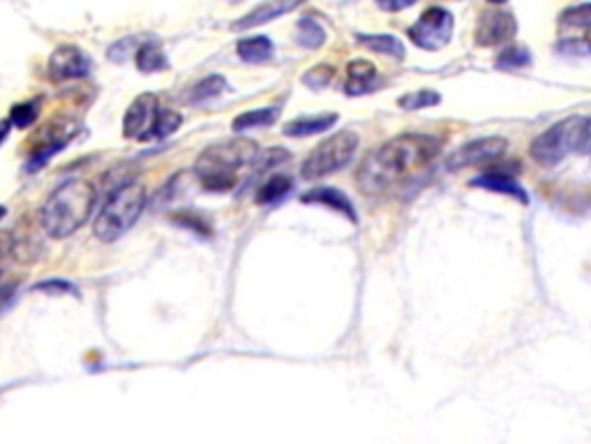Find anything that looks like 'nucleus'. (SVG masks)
<instances>
[{
	"mask_svg": "<svg viewBox=\"0 0 591 444\" xmlns=\"http://www.w3.org/2000/svg\"><path fill=\"white\" fill-rule=\"evenodd\" d=\"M453 35V14L444 7H430L423 17L409 28V37L416 47L425 51H439L451 42Z\"/></svg>",
	"mask_w": 591,
	"mask_h": 444,
	"instance_id": "nucleus-7",
	"label": "nucleus"
},
{
	"mask_svg": "<svg viewBox=\"0 0 591 444\" xmlns=\"http://www.w3.org/2000/svg\"><path fill=\"white\" fill-rule=\"evenodd\" d=\"M529 51L527 49H518V47H513V49H506L504 54L499 56V61H497V68H522V65H529Z\"/></svg>",
	"mask_w": 591,
	"mask_h": 444,
	"instance_id": "nucleus-29",
	"label": "nucleus"
},
{
	"mask_svg": "<svg viewBox=\"0 0 591 444\" xmlns=\"http://www.w3.org/2000/svg\"><path fill=\"white\" fill-rule=\"evenodd\" d=\"M146 206V190L144 185L132 181L118 188L114 195L107 199V204L102 206V211L97 213L93 234L102 243H114L121 239L123 234L130 232L134 222L139 220Z\"/></svg>",
	"mask_w": 591,
	"mask_h": 444,
	"instance_id": "nucleus-4",
	"label": "nucleus"
},
{
	"mask_svg": "<svg viewBox=\"0 0 591 444\" xmlns=\"http://www.w3.org/2000/svg\"><path fill=\"white\" fill-rule=\"evenodd\" d=\"M259 158V146L250 139H229L215 146H208L199 155L194 174L201 183V188L208 192H229L238 185V172L243 167H250Z\"/></svg>",
	"mask_w": 591,
	"mask_h": 444,
	"instance_id": "nucleus-3",
	"label": "nucleus"
},
{
	"mask_svg": "<svg viewBox=\"0 0 591 444\" xmlns=\"http://www.w3.org/2000/svg\"><path fill=\"white\" fill-rule=\"evenodd\" d=\"M10 130H12V121H10V118H5V121H0V144L5 142L7 135H10Z\"/></svg>",
	"mask_w": 591,
	"mask_h": 444,
	"instance_id": "nucleus-32",
	"label": "nucleus"
},
{
	"mask_svg": "<svg viewBox=\"0 0 591 444\" xmlns=\"http://www.w3.org/2000/svg\"><path fill=\"white\" fill-rule=\"evenodd\" d=\"M303 3H308V0H266V3H261L259 7H254L250 14H245L241 21H236L234 31H250V28H257V26H264L268 21H275L282 14H289L301 7Z\"/></svg>",
	"mask_w": 591,
	"mask_h": 444,
	"instance_id": "nucleus-12",
	"label": "nucleus"
},
{
	"mask_svg": "<svg viewBox=\"0 0 591 444\" xmlns=\"http://www.w3.org/2000/svg\"><path fill=\"white\" fill-rule=\"evenodd\" d=\"M303 204H321V206H328V209L342 213V216H347L351 222H356V209L354 204L349 202V197L344 195V192L335 190V188H314L310 192H305L303 195Z\"/></svg>",
	"mask_w": 591,
	"mask_h": 444,
	"instance_id": "nucleus-13",
	"label": "nucleus"
},
{
	"mask_svg": "<svg viewBox=\"0 0 591 444\" xmlns=\"http://www.w3.org/2000/svg\"><path fill=\"white\" fill-rule=\"evenodd\" d=\"M381 10L386 12H400V10H407V7H411L416 3V0H374Z\"/></svg>",
	"mask_w": 591,
	"mask_h": 444,
	"instance_id": "nucleus-30",
	"label": "nucleus"
},
{
	"mask_svg": "<svg viewBox=\"0 0 591 444\" xmlns=\"http://www.w3.org/2000/svg\"><path fill=\"white\" fill-rule=\"evenodd\" d=\"M183 118L181 114H176V111L171 109H160V118H157V128H155V139H162V137H169L171 132H176L181 128Z\"/></svg>",
	"mask_w": 591,
	"mask_h": 444,
	"instance_id": "nucleus-28",
	"label": "nucleus"
},
{
	"mask_svg": "<svg viewBox=\"0 0 591 444\" xmlns=\"http://www.w3.org/2000/svg\"><path fill=\"white\" fill-rule=\"evenodd\" d=\"M441 98L435 91H418V93H409L405 98L398 100V105L407 111L414 109H423V107H435L439 105Z\"/></svg>",
	"mask_w": 591,
	"mask_h": 444,
	"instance_id": "nucleus-26",
	"label": "nucleus"
},
{
	"mask_svg": "<svg viewBox=\"0 0 591 444\" xmlns=\"http://www.w3.org/2000/svg\"><path fill=\"white\" fill-rule=\"evenodd\" d=\"M294 37H296L298 47H303V49H319L321 44H324L328 40V33H326V28L321 26L317 19L303 17V19H298Z\"/></svg>",
	"mask_w": 591,
	"mask_h": 444,
	"instance_id": "nucleus-19",
	"label": "nucleus"
},
{
	"mask_svg": "<svg viewBox=\"0 0 591 444\" xmlns=\"http://www.w3.org/2000/svg\"><path fill=\"white\" fill-rule=\"evenodd\" d=\"M134 61H137V68L144 72V74H151V72H160L169 65L167 56H164V51L157 47L155 42H144L139 44L137 51H134Z\"/></svg>",
	"mask_w": 591,
	"mask_h": 444,
	"instance_id": "nucleus-22",
	"label": "nucleus"
},
{
	"mask_svg": "<svg viewBox=\"0 0 591 444\" xmlns=\"http://www.w3.org/2000/svg\"><path fill=\"white\" fill-rule=\"evenodd\" d=\"M490 3H495V5H501V3H506V0H490Z\"/></svg>",
	"mask_w": 591,
	"mask_h": 444,
	"instance_id": "nucleus-34",
	"label": "nucleus"
},
{
	"mask_svg": "<svg viewBox=\"0 0 591 444\" xmlns=\"http://www.w3.org/2000/svg\"><path fill=\"white\" fill-rule=\"evenodd\" d=\"M37 116H40V100L21 102V105L10 111V121L14 128H31L37 121Z\"/></svg>",
	"mask_w": 591,
	"mask_h": 444,
	"instance_id": "nucleus-25",
	"label": "nucleus"
},
{
	"mask_svg": "<svg viewBox=\"0 0 591 444\" xmlns=\"http://www.w3.org/2000/svg\"><path fill=\"white\" fill-rule=\"evenodd\" d=\"M91 58L86 51H81L74 44H63L49 58V79L54 81H70L81 79L91 74Z\"/></svg>",
	"mask_w": 591,
	"mask_h": 444,
	"instance_id": "nucleus-9",
	"label": "nucleus"
},
{
	"mask_svg": "<svg viewBox=\"0 0 591 444\" xmlns=\"http://www.w3.org/2000/svg\"><path fill=\"white\" fill-rule=\"evenodd\" d=\"M439 139L430 135H400L381 144L361 162L356 183L365 195H384L430 165L439 153Z\"/></svg>",
	"mask_w": 591,
	"mask_h": 444,
	"instance_id": "nucleus-1",
	"label": "nucleus"
},
{
	"mask_svg": "<svg viewBox=\"0 0 591 444\" xmlns=\"http://www.w3.org/2000/svg\"><path fill=\"white\" fill-rule=\"evenodd\" d=\"M294 188V181L284 174H275L257 190V204H278Z\"/></svg>",
	"mask_w": 591,
	"mask_h": 444,
	"instance_id": "nucleus-23",
	"label": "nucleus"
},
{
	"mask_svg": "<svg viewBox=\"0 0 591 444\" xmlns=\"http://www.w3.org/2000/svg\"><path fill=\"white\" fill-rule=\"evenodd\" d=\"M236 54L241 56L243 63L261 65L271 61L275 54V47L266 35H254V37H243V40H238Z\"/></svg>",
	"mask_w": 591,
	"mask_h": 444,
	"instance_id": "nucleus-15",
	"label": "nucleus"
},
{
	"mask_svg": "<svg viewBox=\"0 0 591 444\" xmlns=\"http://www.w3.org/2000/svg\"><path fill=\"white\" fill-rule=\"evenodd\" d=\"M585 125L587 118L571 116L552 125L550 130H545L543 135H538L531 142V158L543 167H555L568 153H573L575 148L582 146V137H585Z\"/></svg>",
	"mask_w": 591,
	"mask_h": 444,
	"instance_id": "nucleus-5",
	"label": "nucleus"
},
{
	"mask_svg": "<svg viewBox=\"0 0 591 444\" xmlns=\"http://www.w3.org/2000/svg\"><path fill=\"white\" fill-rule=\"evenodd\" d=\"M582 151L591 153V118H587V125H585V137H582Z\"/></svg>",
	"mask_w": 591,
	"mask_h": 444,
	"instance_id": "nucleus-31",
	"label": "nucleus"
},
{
	"mask_svg": "<svg viewBox=\"0 0 591 444\" xmlns=\"http://www.w3.org/2000/svg\"><path fill=\"white\" fill-rule=\"evenodd\" d=\"M333 77H335V70L331 65H317V68H312L303 74V84L312 88V91H321V88L331 84Z\"/></svg>",
	"mask_w": 591,
	"mask_h": 444,
	"instance_id": "nucleus-27",
	"label": "nucleus"
},
{
	"mask_svg": "<svg viewBox=\"0 0 591 444\" xmlns=\"http://www.w3.org/2000/svg\"><path fill=\"white\" fill-rule=\"evenodd\" d=\"M358 44H363L365 49L374 51L381 56H393V58H405V44H402L395 35H358Z\"/></svg>",
	"mask_w": 591,
	"mask_h": 444,
	"instance_id": "nucleus-20",
	"label": "nucleus"
},
{
	"mask_svg": "<svg viewBox=\"0 0 591 444\" xmlns=\"http://www.w3.org/2000/svg\"><path fill=\"white\" fill-rule=\"evenodd\" d=\"M227 86V79H224L222 74H208V77L192 86L190 95H187V102H190V105H204V102L218 98Z\"/></svg>",
	"mask_w": 591,
	"mask_h": 444,
	"instance_id": "nucleus-21",
	"label": "nucleus"
},
{
	"mask_svg": "<svg viewBox=\"0 0 591 444\" xmlns=\"http://www.w3.org/2000/svg\"><path fill=\"white\" fill-rule=\"evenodd\" d=\"M338 123V114H321V116H301V118H294V121H289L284 125V135L287 137H312V135H319V132H326L331 130L333 125Z\"/></svg>",
	"mask_w": 591,
	"mask_h": 444,
	"instance_id": "nucleus-14",
	"label": "nucleus"
},
{
	"mask_svg": "<svg viewBox=\"0 0 591 444\" xmlns=\"http://www.w3.org/2000/svg\"><path fill=\"white\" fill-rule=\"evenodd\" d=\"M506 151V139L504 137H485L476 139L467 146H462L460 151H455L448 160V169H462L469 165H481L492 158H499Z\"/></svg>",
	"mask_w": 591,
	"mask_h": 444,
	"instance_id": "nucleus-11",
	"label": "nucleus"
},
{
	"mask_svg": "<svg viewBox=\"0 0 591 444\" xmlns=\"http://www.w3.org/2000/svg\"><path fill=\"white\" fill-rule=\"evenodd\" d=\"M280 118V107H266V109H252V111H243L241 116L234 118L231 128L236 132H245V130H257V128H268Z\"/></svg>",
	"mask_w": 591,
	"mask_h": 444,
	"instance_id": "nucleus-18",
	"label": "nucleus"
},
{
	"mask_svg": "<svg viewBox=\"0 0 591 444\" xmlns=\"http://www.w3.org/2000/svg\"><path fill=\"white\" fill-rule=\"evenodd\" d=\"M358 135L354 130H340L333 137H328L326 142H321L303 162V179L317 181L324 179L328 174L340 172L342 167H347L354 160L356 148H358Z\"/></svg>",
	"mask_w": 591,
	"mask_h": 444,
	"instance_id": "nucleus-6",
	"label": "nucleus"
},
{
	"mask_svg": "<svg viewBox=\"0 0 591 444\" xmlns=\"http://www.w3.org/2000/svg\"><path fill=\"white\" fill-rule=\"evenodd\" d=\"M471 185H476V188H485V190H492V192H504V195H511L515 199H520L522 204L529 202L527 192L520 188L518 183H515L508 174H497V172H490V174H483L478 176V179L471 181Z\"/></svg>",
	"mask_w": 591,
	"mask_h": 444,
	"instance_id": "nucleus-17",
	"label": "nucleus"
},
{
	"mask_svg": "<svg viewBox=\"0 0 591 444\" xmlns=\"http://www.w3.org/2000/svg\"><path fill=\"white\" fill-rule=\"evenodd\" d=\"M374 81H377V68L370 61H354L347 68L344 91H347V95H363L374 86Z\"/></svg>",
	"mask_w": 591,
	"mask_h": 444,
	"instance_id": "nucleus-16",
	"label": "nucleus"
},
{
	"mask_svg": "<svg viewBox=\"0 0 591 444\" xmlns=\"http://www.w3.org/2000/svg\"><path fill=\"white\" fill-rule=\"evenodd\" d=\"M157 118H160V100L155 93H141L125 111L123 135L127 139H155Z\"/></svg>",
	"mask_w": 591,
	"mask_h": 444,
	"instance_id": "nucleus-8",
	"label": "nucleus"
},
{
	"mask_svg": "<svg viewBox=\"0 0 591 444\" xmlns=\"http://www.w3.org/2000/svg\"><path fill=\"white\" fill-rule=\"evenodd\" d=\"M97 190L84 179H70L51 192L40 209V225L51 239H65L91 218Z\"/></svg>",
	"mask_w": 591,
	"mask_h": 444,
	"instance_id": "nucleus-2",
	"label": "nucleus"
},
{
	"mask_svg": "<svg viewBox=\"0 0 591 444\" xmlns=\"http://www.w3.org/2000/svg\"><path fill=\"white\" fill-rule=\"evenodd\" d=\"M5 216H7V209H5V206H0V220H3Z\"/></svg>",
	"mask_w": 591,
	"mask_h": 444,
	"instance_id": "nucleus-33",
	"label": "nucleus"
},
{
	"mask_svg": "<svg viewBox=\"0 0 591 444\" xmlns=\"http://www.w3.org/2000/svg\"><path fill=\"white\" fill-rule=\"evenodd\" d=\"M518 33V21L513 14L490 10L483 12L476 26V44L478 47H495V44L508 42Z\"/></svg>",
	"mask_w": 591,
	"mask_h": 444,
	"instance_id": "nucleus-10",
	"label": "nucleus"
},
{
	"mask_svg": "<svg viewBox=\"0 0 591 444\" xmlns=\"http://www.w3.org/2000/svg\"><path fill=\"white\" fill-rule=\"evenodd\" d=\"M561 28H573V31H589L591 28V3L575 5L561 14Z\"/></svg>",
	"mask_w": 591,
	"mask_h": 444,
	"instance_id": "nucleus-24",
	"label": "nucleus"
}]
</instances>
